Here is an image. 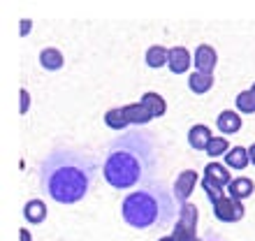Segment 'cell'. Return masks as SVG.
<instances>
[{
    "instance_id": "6da1fadb",
    "label": "cell",
    "mask_w": 255,
    "mask_h": 241,
    "mask_svg": "<svg viewBox=\"0 0 255 241\" xmlns=\"http://www.w3.org/2000/svg\"><path fill=\"white\" fill-rule=\"evenodd\" d=\"M160 144L146 130H128L107 144L102 174L112 188L126 190L132 186H148L160 172Z\"/></svg>"
},
{
    "instance_id": "7a4b0ae2",
    "label": "cell",
    "mask_w": 255,
    "mask_h": 241,
    "mask_svg": "<svg viewBox=\"0 0 255 241\" xmlns=\"http://www.w3.org/2000/svg\"><path fill=\"white\" fill-rule=\"evenodd\" d=\"M100 172V162L93 153L72 146H56L40 162V188L58 204L81 202Z\"/></svg>"
},
{
    "instance_id": "3957f363",
    "label": "cell",
    "mask_w": 255,
    "mask_h": 241,
    "mask_svg": "<svg viewBox=\"0 0 255 241\" xmlns=\"http://www.w3.org/2000/svg\"><path fill=\"white\" fill-rule=\"evenodd\" d=\"M121 214L130 228H167L174 218H179L181 204L176 202L174 193H169L167 186H162L160 181H153L128 195L121 204Z\"/></svg>"
},
{
    "instance_id": "277c9868",
    "label": "cell",
    "mask_w": 255,
    "mask_h": 241,
    "mask_svg": "<svg viewBox=\"0 0 255 241\" xmlns=\"http://www.w3.org/2000/svg\"><path fill=\"white\" fill-rule=\"evenodd\" d=\"M151 119H153V114L141 102H132V105H126V107L109 109L105 114V123L109 127H114V130H121V127H128V125H144Z\"/></svg>"
},
{
    "instance_id": "5b68a950",
    "label": "cell",
    "mask_w": 255,
    "mask_h": 241,
    "mask_svg": "<svg viewBox=\"0 0 255 241\" xmlns=\"http://www.w3.org/2000/svg\"><path fill=\"white\" fill-rule=\"evenodd\" d=\"M232 179H230V169L225 165H218V162H211L204 167V179H202V188H204V193L211 197V204L216 200H221L223 197V188L230 186Z\"/></svg>"
},
{
    "instance_id": "8992f818",
    "label": "cell",
    "mask_w": 255,
    "mask_h": 241,
    "mask_svg": "<svg viewBox=\"0 0 255 241\" xmlns=\"http://www.w3.org/2000/svg\"><path fill=\"white\" fill-rule=\"evenodd\" d=\"M174 241H197V207L195 204H183L181 214L174 223V232H172Z\"/></svg>"
},
{
    "instance_id": "52a82bcc",
    "label": "cell",
    "mask_w": 255,
    "mask_h": 241,
    "mask_svg": "<svg viewBox=\"0 0 255 241\" xmlns=\"http://www.w3.org/2000/svg\"><path fill=\"white\" fill-rule=\"evenodd\" d=\"M214 216L223 223H237L244 218V204L232 195H223L214 202Z\"/></svg>"
},
{
    "instance_id": "ba28073f",
    "label": "cell",
    "mask_w": 255,
    "mask_h": 241,
    "mask_svg": "<svg viewBox=\"0 0 255 241\" xmlns=\"http://www.w3.org/2000/svg\"><path fill=\"white\" fill-rule=\"evenodd\" d=\"M195 183H197V172H195V169H186V172H181V174L176 176L172 193H174L176 202H179L181 207L188 204V197H190V193H193Z\"/></svg>"
},
{
    "instance_id": "9c48e42d",
    "label": "cell",
    "mask_w": 255,
    "mask_h": 241,
    "mask_svg": "<svg viewBox=\"0 0 255 241\" xmlns=\"http://www.w3.org/2000/svg\"><path fill=\"white\" fill-rule=\"evenodd\" d=\"M216 63H218V56H216V49L209 47V44H200L195 49V67L197 72L202 74H211L214 72Z\"/></svg>"
},
{
    "instance_id": "30bf717a",
    "label": "cell",
    "mask_w": 255,
    "mask_h": 241,
    "mask_svg": "<svg viewBox=\"0 0 255 241\" xmlns=\"http://www.w3.org/2000/svg\"><path fill=\"white\" fill-rule=\"evenodd\" d=\"M214 139V134H211V130H209L207 125H193L188 130V144L195 148V151H207L209 141Z\"/></svg>"
},
{
    "instance_id": "8fae6325",
    "label": "cell",
    "mask_w": 255,
    "mask_h": 241,
    "mask_svg": "<svg viewBox=\"0 0 255 241\" xmlns=\"http://www.w3.org/2000/svg\"><path fill=\"white\" fill-rule=\"evenodd\" d=\"M169 70L174 74H181L190 67V54L186 47H172L169 49Z\"/></svg>"
},
{
    "instance_id": "7c38bea8",
    "label": "cell",
    "mask_w": 255,
    "mask_h": 241,
    "mask_svg": "<svg viewBox=\"0 0 255 241\" xmlns=\"http://www.w3.org/2000/svg\"><path fill=\"white\" fill-rule=\"evenodd\" d=\"M216 127L221 130V132L225 134H235L242 130V119H239V114L237 112H223V114H218V119H216Z\"/></svg>"
},
{
    "instance_id": "4fadbf2b",
    "label": "cell",
    "mask_w": 255,
    "mask_h": 241,
    "mask_svg": "<svg viewBox=\"0 0 255 241\" xmlns=\"http://www.w3.org/2000/svg\"><path fill=\"white\" fill-rule=\"evenodd\" d=\"M40 63H42V67L44 70H61L63 67V63H65V58H63V54L58 51V49H54V47H47V49H42L40 51Z\"/></svg>"
},
{
    "instance_id": "5bb4252c",
    "label": "cell",
    "mask_w": 255,
    "mask_h": 241,
    "mask_svg": "<svg viewBox=\"0 0 255 241\" xmlns=\"http://www.w3.org/2000/svg\"><path fill=\"white\" fill-rule=\"evenodd\" d=\"M253 190H255V183H253V179H249V176L232 179V183H230V195L237 197V200H244V197L253 195Z\"/></svg>"
},
{
    "instance_id": "9a60e30c",
    "label": "cell",
    "mask_w": 255,
    "mask_h": 241,
    "mask_svg": "<svg viewBox=\"0 0 255 241\" xmlns=\"http://www.w3.org/2000/svg\"><path fill=\"white\" fill-rule=\"evenodd\" d=\"M23 216H26L28 223H42L47 218V204L42 200H30L26 202V207H23Z\"/></svg>"
},
{
    "instance_id": "2e32d148",
    "label": "cell",
    "mask_w": 255,
    "mask_h": 241,
    "mask_svg": "<svg viewBox=\"0 0 255 241\" xmlns=\"http://www.w3.org/2000/svg\"><path fill=\"white\" fill-rule=\"evenodd\" d=\"M249 160H251L249 148H244V146H235L225 153V165H230L232 169H244L249 165Z\"/></svg>"
},
{
    "instance_id": "e0dca14e",
    "label": "cell",
    "mask_w": 255,
    "mask_h": 241,
    "mask_svg": "<svg viewBox=\"0 0 255 241\" xmlns=\"http://www.w3.org/2000/svg\"><path fill=\"white\" fill-rule=\"evenodd\" d=\"M188 86L193 93L204 95L209 88L214 86V74H202V72H193L188 79Z\"/></svg>"
},
{
    "instance_id": "ac0fdd59",
    "label": "cell",
    "mask_w": 255,
    "mask_h": 241,
    "mask_svg": "<svg viewBox=\"0 0 255 241\" xmlns=\"http://www.w3.org/2000/svg\"><path fill=\"white\" fill-rule=\"evenodd\" d=\"M139 102L148 109V112H151V114H153V119H155V116H162V114H165V109H167L165 100H162L158 93H144Z\"/></svg>"
},
{
    "instance_id": "d6986e66",
    "label": "cell",
    "mask_w": 255,
    "mask_h": 241,
    "mask_svg": "<svg viewBox=\"0 0 255 241\" xmlns=\"http://www.w3.org/2000/svg\"><path fill=\"white\" fill-rule=\"evenodd\" d=\"M165 63H169V49L155 44V47H148L146 51V65L148 67H162Z\"/></svg>"
},
{
    "instance_id": "ffe728a7",
    "label": "cell",
    "mask_w": 255,
    "mask_h": 241,
    "mask_svg": "<svg viewBox=\"0 0 255 241\" xmlns=\"http://www.w3.org/2000/svg\"><path fill=\"white\" fill-rule=\"evenodd\" d=\"M237 109H242L244 114H253L255 112V84L249 88V91H242L237 95Z\"/></svg>"
},
{
    "instance_id": "44dd1931",
    "label": "cell",
    "mask_w": 255,
    "mask_h": 241,
    "mask_svg": "<svg viewBox=\"0 0 255 241\" xmlns=\"http://www.w3.org/2000/svg\"><path fill=\"white\" fill-rule=\"evenodd\" d=\"M228 139H223V137H214V139L209 141V146H207V153L209 155H221V153H228Z\"/></svg>"
},
{
    "instance_id": "7402d4cb",
    "label": "cell",
    "mask_w": 255,
    "mask_h": 241,
    "mask_svg": "<svg viewBox=\"0 0 255 241\" xmlns=\"http://www.w3.org/2000/svg\"><path fill=\"white\" fill-rule=\"evenodd\" d=\"M19 98H21L19 112H21V114H26V112H28V107H30V95H28V91H26V88H21V91H19Z\"/></svg>"
},
{
    "instance_id": "603a6c76",
    "label": "cell",
    "mask_w": 255,
    "mask_h": 241,
    "mask_svg": "<svg viewBox=\"0 0 255 241\" xmlns=\"http://www.w3.org/2000/svg\"><path fill=\"white\" fill-rule=\"evenodd\" d=\"M30 26H33L30 21H21V23H19V28H21V35H28V30H30Z\"/></svg>"
},
{
    "instance_id": "cb8c5ba5",
    "label": "cell",
    "mask_w": 255,
    "mask_h": 241,
    "mask_svg": "<svg viewBox=\"0 0 255 241\" xmlns=\"http://www.w3.org/2000/svg\"><path fill=\"white\" fill-rule=\"evenodd\" d=\"M19 241H33V237H30V232H26V230H19Z\"/></svg>"
},
{
    "instance_id": "d4e9b609",
    "label": "cell",
    "mask_w": 255,
    "mask_h": 241,
    "mask_svg": "<svg viewBox=\"0 0 255 241\" xmlns=\"http://www.w3.org/2000/svg\"><path fill=\"white\" fill-rule=\"evenodd\" d=\"M249 158H251V165H255V144H251V148H249Z\"/></svg>"
},
{
    "instance_id": "484cf974",
    "label": "cell",
    "mask_w": 255,
    "mask_h": 241,
    "mask_svg": "<svg viewBox=\"0 0 255 241\" xmlns=\"http://www.w3.org/2000/svg\"><path fill=\"white\" fill-rule=\"evenodd\" d=\"M158 241H174V239H172V237H160Z\"/></svg>"
},
{
    "instance_id": "4316f807",
    "label": "cell",
    "mask_w": 255,
    "mask_h": 241,
    "mask_svg": "<svg viewBox=\"0 0 255 241\" xmlns=\"http://www.w3.org/2000/svg\"><path fill=\"white\" fill-rule=\"evenodd\" d=\"M207 241H218V239H207Z\"/></svg>"
}]
</instances>
